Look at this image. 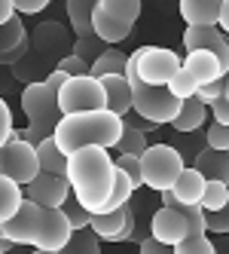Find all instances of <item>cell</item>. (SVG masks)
<instances>
[{"label":"cell","instance_id":"cell-11","mask_svg":"<svg viewBox=\"0 0 229 254\" xmlns=\"http://www.w3.org/2000/svg\"><path fill=\"white\" fill-rule=\"evenodd\" d=\"M25 196L31 202H37L40 208H64V202L74 196V190H70L67 175H46L43 172L34 184L25 187Z\"/></svg>","mask_w":229,"mask_h":254},{"label":"cell","instance_id":"cell-42","mask_svg":"<svg viewBox=\"0 0 229 254\" xmlns=\"http://www.w3.org/2000/svg\"><path fill=\"white\" fill-rule=\"evenodd\" d=\"M126 123H132L135 129H140L144 135H147V132H153V129H159L156 123H150V120H144V117H137V114H135V117H126Z\"/></svg>","mask_w":229,"mask_h":254},{"label":"cell","instance_id":"cell-9","mask_svg":"<svg viewBox=\"0 0 229 254\" xmlns=\"http://www.w3.org/2000/svg\"><path fill=\"white\" fill-rule=\"evenodd\" d=\"M132 89H135V114L137 117H144L156 126H165V123L171 126L178 120L183 101L174 98L168 92V86H144L137 80V83H132Z\"/></svg>","mask_w":229,"mask_h":254},{"label":"cell","instance_id":"cell-8","mask_svg":"<svg viewBox=\"0 0 229 254\" xmlns=\"http://www.w3.org/2000/svg\"><path fill=\"white\" fill-rule=\"evenodd\" d=\"M58 104L64 117L74 114H89V111H107V92L98 77H74L67 80L64 89L58 92Z\"/></svg>","mask_w":229,"mask_h":254},{"label":"cell","instance_id":"cell-43","mask_svg":"<svg viewBox=\"0 0 229 254\" xmlns=\"http://www.w3.org/2000/svg\"><path fill=\"white\" fill-rule=\"evenodd\" d=\"M220 31L229 37V0H223V12H220Z\"/></svg>","mask_w":229,"mask_h":254},{"label":"cell","instance_id":"cell-19","mask_svg":"<svg viewBox=\"0 0 229 254\" xmlns=\"http://www.w3.org/2000/svg\"><path fill=\"white\" fill-rule=\"evenodd\" d=\"M192 169H199L208 181L229 184V153H220V150L205 147V150L196 156V162H192Z\"/></svg>","mask_w":229,"mask_h":254},{"label":"cell","instance_id":"cell-33","mask_svg":"<svg viewBox=\"0 0 229 254\" xmlns=\"http://www.w3.org/2000/svg\"><path fill=\"white\" fill-rule=\"evenodd\" d=\"M116 169L126 172L135 187H144V166H140V156H116Z\"/></svg>","mask_w":229,"mask_h":254},{"label":"cell","instance_id":"cell-7","mask_svg":"<svg viewBox=\"0 0 229 254\" xmlns=\"http://www.w3.org/2000/svg\"><path fill=\"white\" fill-rule=\"evenodd\" d=\"M140 166H144V184L150 190L168 193V190H174L178 178L183 175L186 162L174 144H150V150L140 156Z\"/></svg>","mask_w":229,"mask_h":254},{"label":"cell","instance_id":"cell-36","mask_svg":"<svg viewBox=\"0 0 229 254\" xmlns=\"http://www.w3.org/2000/svg\"><path fill=\"white\" fill-rule=\"evenodd\" d=\"M15 132H19V129H12V111H9V104L0 101V147L9 144V141H15Z\"/></svg>","mask_w":229,"mask_h":254},{"label":"cell","instance_id":"cell-28","mask_svg":"<svg viewBox=\"0 0 229 254\" xmlns=\"http://www.w3.org/2000/svg\"><path fill=\"white\" fill-rule=\"evenodd\" d=\"M226 205H229V184H220V181H208L202 208H205V211H223Z\"/></svg>","mask_w":229,"mask_h":254},{"label":"cell","instance_id":"cell-24","mask_svg":"<svg viewBox=\"0 0 229 254\" xmlns=\"http://www.w3.org/2000/svg\"><path fill=\"white\" fill-rule=\"evenodd\" d=\"M22 43H28V31L22 25V19L15 15L12 22L0 25V59H9L15 49H19Z\"/></svg>","mask_w":229,"mask_h":254},{"label":"cell","instance_id":"cell-41","mask_svg":"<svg viewBox=\"0 0 229 254\" xmlns=\"http://www.w3.org/2000/svg\"><path fill=\"white\" fill-rule=\"evenodd\" d=\"M15 9L19 12H40V9H46V0H15Z\"/></svg>","mask_w":229,"mask_h":254},{"label":"cell","instance_id":"cell-10","mask_svg":"<svg viewBox=\"0 0 229 254\" xmlns=\"http://www.w3.org/2000/svg\"><path fill=\"white\" fill-rule=\"evenodd\" d=\"M40 175H43V169H40V156H37L34 144L15 138L0 147V178H12L19 187H28Z\"/></svg>","mask_w":229,"mask_h":254},{"label":"cell","instance_id":"cell-35","mask_svg":"<svg viewBox=\"0 0 229 254\" xmlns=\"http://www.w3.org/2000/svg\"><path fill=\"white\" fill-rule=\"evenodd\" d=\"M223 95H226V77H223V80H214V83H208V86H202L196 98H199L205 107H211L214 101H220Z\"/></svg>","mask_w":229,"mask_h":254},{"label":"cell","instance_id":"cell-34","mask_svg":"<svg viewBox=\"0 0 229 254\" xmlns=\"http://www.w3.org/2000/svg\"><path fill=\"white\" fill-rule=\"evenodd\" d=\"M55 70H61V74H67L70 80H74V77H89L92 74V64H86L83 59H77V56H70V52H67V56L55 64Z\"/></svg>","mask_w":229,"mask_h":254},{"label":"cell","instance_id":"cell-12","mask_svg":"<svg viewBox=\"0 0 229 254\" xmlns=\"http://www.w3.org/2000/svg\"><path fill=\"white\" fill-rule=\"evenodd\" d=\"M98 239L104 242H126L135 236V208L132 202L122 205L110 214H92V227H89Z\"/></svg>","mask_w":229,"mask_h":254},{"label":"cell","instance_id":"cell-17","mask_svg":"<svg viewBox=\"0 0 229 254\" xmlns=\"http://www.w3.org/2000/svg\"><path fill=\"white\" fill-rule=\"evenodd\" d=\"M205 190H208V178H205L199 169L186 166L171 193H174V199H178V202H183V205H202Z\"/></svg>","mask_w":229,"mask_h":254},{"label":"cell","instance_id":"cell-38","mask_svg":"<svg viewBox=\"0 0 229 254\" xmlns=\"http://www.w3.org/2000/svg\"><path fill=\"white\" fill-rule=\"evenodd\" d=\"M140 254H174V248H171V245H162V242H156L153 236H150V239L140 242Z\"/></svg>","mask_w":229,"mask_h":254},{"label":"cell","instance_id":"cell-31","mask_svg":"<svg viewBox=\"0 0 229 254\" xmlns=\"http://www.w3.org/2000/svg\"><path fill=\"white\" fill-rule=\"evenodd\" d=\"M205 147L220 150V153H229V126L211 123L208 129H205Z\"/></svg>","mask_w":229,"mask_h":254},{"label":"cell","instance_id":"cell-40","mask_svg":"<svg viewBox=\"0 0 229 254\" xmlns=\"http://www.w3.org/2000/svg\"><path fill=\"white\" fill-rule=\"evenodd\" d=\"M15 0H0V25H6V22H12L15 19Z\"/></svg>","mask_w":229,"mask_h":254},{"label":"cell","instance_id":"cell-25","mask_svg":"<svg viewBox=\"0 0 229 254\" xmlns=\"http://www.w3.org/2000/svg\"><path fill=\"white\" fill-rule=\"evenodd\" d=\"M150 150V144H147V135L135 129L132 123H126V132H122L119 144H116V153L119 156H144Z\"/></svg>","mask_w":229,"mask_h":254},{"label":"cell","instance_id":"cell-3","mask_svg":"<svg viewBox=\"0 0 229 254\" xmlns=\"http://www.w3.org/2000/svg\"><path fill=\"white\" fill-rule=\"evenodd\" d=\"M126 132V120L110 114V111H89V114H74L64 117L55 129V144L61 147L64 156H74L77 150L86 147H104L116 150V144Z\"/></svg>","mask_w":229,"mask_h":254},{"label":"cell","instance_id":"cell-27","mask_svg":"<svg viewBox=\"0 0 229 254\" xmlns=\"http://www.w3.org/2000/svg\"><path fill=\"white\" fill-rule=\"evenodd\" d=\"M110 46L104 43V40H98V37H89V40H74V46H70V56H77V59H83L86 64H95L104 52H107Z\"/></svg>","mask_w":229,"mask_h":254},{"label":"cell","instance_id":"cell-21","mask_svg":"<svg viewBox=\"0 0 229 254\" xmlns=\"http://www.w3.org/2000/svg\"><path fill=\"white\" fill-rule=\"evenodd\" d=\"M205 117H208V107L199 98H189V101H183L178 120L171 123V129L181 132V135H192V132H199L202 126H205Z\"/></svg>","mask_w":229,"mask_h":254},{"label":"cell","instance_id":"cell-23","mask_svg":"<svg viewBox=\"0 0 229 254\" xmlns=\"http://www.w3.org/2000/svg\"><path fill=\"white\" fill-rule=\"evenodd\" d=\"M37 156H40V169L46 175H67V156L61 153L55 138H46L37 147Z\"/></svg>","mask_w":229,"mask_h":254},{"label":"cell","instance_id":"cell-5","mask_svg":"<svg viewBox=\"0 0 229 254\" xmlns=\"http://www.w3.org/2000/svg\"><path fill=\"white\" fill-rule=\"evenodd\" d=\"M183 67V59L174 49L165 46H140L129 56V70L126 80L129 83H144V86H168L178 70Z\"/></svg>","mask_w":229,"mask_h":254},{"label":"cell","instance_id":"cell-30","mask_svg":"<svg viewBox=\"0 0 229 254\" xmlns=\"http://www.w3.org/2000/svg\"><path fill=\"white\" fill-rule=\"evenodd\" d=\"M64 214H67V221H70V227H74V230H89L92 227V211L86 208V205H80L74 196L64 202Z\"/></svg>","mask_w":229,"mask_h":254},{"label":"cell","instance_id":"cell-32","mask_svg":"<svg viewBox=\"0 0 229 254\" xmlns=\"http://www.w3.org/2000/svg\"><path fill=\"white\" fill-rule=\"evenodd\" d=\"M174 254H217V248L208 236H189L181 245H174Z\"/></svg>","mask_w":229,"mask_h":254},{"label":"cell","instance_id":"cell-4","mask_svg":"<svg viewBox=\"0 0 229 254\" xmlns=\"http://www.w3.org/2000/svg\"><path fill=\"white\" fill-rule=\"evenodd\" d=\"M22 111L28 117V129H19L15 138L34 144V147H40L46 138L55 135L58 123L64 120L61 104H58V92L46 80H34V83L25 86V92H22Z\"/></svg>","mask_w":229,"mask_h":254},{"label":"cell","instance_id":"cell-39","mask_svg":"<svg viewBox=\"0 0 229 254\" xmlns=\"http://www.w3.org/2000/svg\"><path fill=\"white\" fill-rule=\"evenodd\" d=\"M211 114H214V123L229 126V101H226V98L214 101V104H211Z\"/></svg>","mask_w":229,"mask_h":254},{"label":"cell","instance_id":"cell-1","mask_svg":"<svg viewBox=\"0 0 229 254\" xmlns=\"http://www.w3.org/2000/svg\"><path fill=\"white\" fill-rule=\"evenodd\" d=\"M116 159H110V150L104 147H86L67 156V181L74 199L86 205L92 214H101L116 190Z\"/></svg>","mask_w":229,"mask_h":254},{"label":"cell","instance_id":"cell-16","mask_svg":"<svg viewBox=\"0 0 229 254\" xmlns=\"http://www.w3.org/2000/svg\"><path fill=\"white\" fill-rule=\"evenodd\" d=\"M31 43L40 56H55V62H61L58 52L67 49V31L58 22H43L37 31L31 34Z\"/></svg>","mask_w":229,"mask_h":254},{"label":"cell","instance_id":"cell-22","mask_svg":"<svg viewBox=\"0 0 229 254\" xmlns=\"http://www.w3.org/2000/svg\"><path fill=\"white\" fill-rule=\"evenodd\" d=\"M126 70H129V56L110 46V49L92 64V77H98V80H104V77H126Z\"/></svg>","mask_w":229,"mask_h":254},{"label":"cell","instance_id":"cell-2","mask_svg":"<svg viewBox=\"0 0 229 254\" xmlns=\"http://www.w3.org/2000/svg\"><path fill=\"white\" fill-rule=\"evenodd\" d=\"M0 236L12 245H31L34 251H64L74 236V227L64 208H40L28 199L12 221L0 224Z\"/></svg>","mask_w":229,"mask_h":254},{"label":"cell","instance_id":"cell-6","mask_svg":"<svg viewBox=\"0 0 229 254\" xmlns=\"http://www.w3.org/2000/svg\"><path fill=\"white\" fill-rule=\"evenodd\" d=\"M140 15V0H95V37L107 46L122 43Z\"/></svg>","mask_w":229,"mask_h":254},{"label":"cell","instance_id":"cell-45","mask_svg":"<svg viewBox=\"0 0 229 254\" xmlns=\"http://www.w3.org/2000/svg\"><path fill=\"white\" fill-rule=\"evenodd\" d=\"M226 101H229V74H226V95H223Z\"/></svg>","mask_w":229,"mask_h":254},{"label":"cell","instance_id":"cell-46","mask_svg":"<svg viewBox=\"0 0 229 254\" xmlns=\"http://www.w3.org/2000/svg\"><path fill=\"white\" fill-rule=\"evenodd\" d=\"M226 211H229V205H226Z\"/></svg>","mask_w":229,"mask_h":254},{"label":"cell","instance_id":"cell-44","mask_svg":"<svg viewBox=\"0 0 229 254\" xmlns=\"http://www.w3.org/2000/svg\"><path fill=\"white\" fill-rule=\"evenodd\" d=\"M31 254H61V251H31Z\"/></svg>","mask_w":229,"mask_h":254},{"label":"cell","instance_id":"cell-37","mask_svg":"<svg viewBox=\"0 0 229 254\" xmlns=\"http://www.w3.org/2000/svg\"><path fill=\"white\" fill-rule=\"evenodd\" d=\"M205 227L208 233H229V211H205Z\"/></svg>","mask_w":229,"mask_h":254},{"label":"cell","instance_id":"cell-26","mask_svg":"<svg viewBox=\"0 0 229 254\" xmlns=\"http://www.w3.org/2000/svg\"><path fill=\"white\" fill-rule=\"evenodd\" d=\"M61 254H101V239L92 230H74Z\"/></svg>","mask_w":229,"mask_h":254},{"label":"cell","instance_id":"cell-15","mask_svg":"<svg viewBox=\"0 0 229 254\" xmlns=\"http://www.w3.org/2000/svg\"><path fill=\"white\" fill-rule=\"evenodd\" d=\"M183 70L199 83V89L226 77L223 64H220V59L214 56V52H186V56H183Z\"/></svg>","mask_w":229,"mask_h":254},{"label":"cell","instance_id":"cell-13","mask_svg":"<svg viewBox=\"0 0 229 254\" xmlns=\"http://www.w3.org/2000/svg\"><path fill=\"white\" fill-rule=\"evenodd\" d=\"M150 236L156 242H162V245H181L183 239H189V217H183L178 208H159L153 214V221H150Z\"/></svg>","mask_w":229,"mask_h":254},{"label":"cell","instance_id":"cell-29","mask_svg":"<svg viewBox=\"0 0 229 254\" xmlns=\"http://www.w3.org/2000/svg\"><path fill=\"white\" fill-rule=\"evenodd\" d=\"M168 92H171L174 98H181V101H189V98H196V95H199V83L181 67V70H178V77L168 83Z\"/></svg>","mask_w":229,"mask_h":254},{"label":"cell","instance_id":"cell-18","mask_svg":"<svg viewBox=\"0 0 229 254\" xmlns=\"http://www.w3.org/2000/svg\"><path fill=\"white\" fill-rule=\"evenodd\" d=\"M67 22L77 40L95 37V0H67Z\"/></svg>","mask_w":229,"mask_h":254},{"label":"cell","instance_id":"cell-14","mask_svg":"<svg viewBox=\"0 0 229 254\" xmlns=\"http://www.w3.org/2000/svg\"><path fill=\"white\" fill-rule=\"evenodd\" d=\"M223 0H181V15L186 28H220Z\"/></svg>","mask_w":229,"mask_h":254},{"label":"cell","instance_id":"cell-20","mask_svg":"<svg viewBox=\"0 0 229 254\" xmlns=\"http://www.w3.org/2000/svg\"><path fill=\"white\" fill-rule=\"evenodd\" d=\"M25 202H28L25 190L15 184L12 178H0V224L12 221V217L22 211V205H25Z\"/></svg>","mask_w":229,"mask_h":254}]
</instances>
